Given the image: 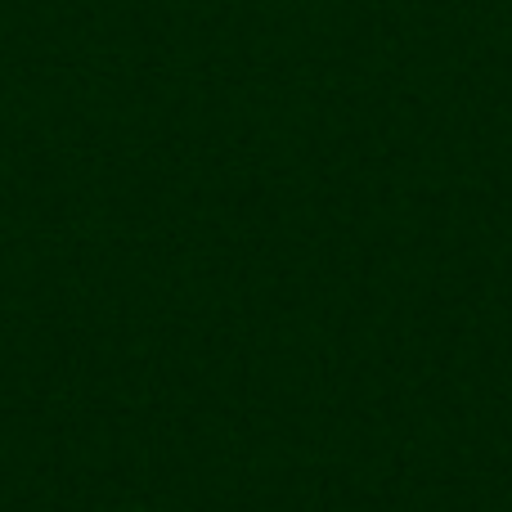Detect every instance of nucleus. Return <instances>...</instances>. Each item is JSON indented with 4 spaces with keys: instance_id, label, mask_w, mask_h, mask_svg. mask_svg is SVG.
<instances>
[]
</instances>
